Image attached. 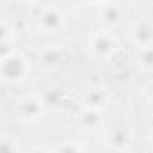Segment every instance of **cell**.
Masks as SVG:
<instances>
[{
  "instance_id": "obj_13",
  "label": "cell",
  "mask_w": 153,
  "mask_h": 153,
  "mask_svg": "<svg viewBox=\"0 0 153 153\" xmlns=\"http://www.w3.org/2000/svg\"><path fill=\"white\" fill-rule=\"evenodd\" d=\"M53 153H85V150L78 141H64V143L57 144Z\"/></svg>"
},
{
  "instance_id": "obj_3",
  "label": "cell",
  "mask_w": 153,
  "mask_h": 153,
  "mask_svg": "<svg viewBox=\"0 0 153 153\" xmlns=\"http://www.w3.org/2000/svg\"><path fill=\"white\" fill-rule=\"evenodd\" d=\"M38 29L45 34H59L66 27V16L64 11L57 5H46L38 14Z\"/></svg>"
},
{
  "instance_id": "obj_1",
  "label": "cell",
  "mask_w": 153,
  "mask_h": 153,
  "mask_svg": "<svg viewBox=\"0 0 153 153\" xmlns=\"http://www.w3.org/2000/svg\"><path fill=\"white\" fill-rule=\"evenodd\" d=\"M30 71V64L25 55L18 52H9L7 55L0 57V80L9 85L22 84Z\"/></svg>"
},
{
  "instance_id": "obj_4",
  "label": "cell",
  "mask_w": 153,
  "mask_h": 153,
  "mask_svg": "<svg viewBox=\"0 0 153 153\" xmlns=\"http://www.w3.org/2000/svg\"><path fill=\"white\" fill-rule=\"evenodd\" d=\"M16 109H18L20 117L23 121H27V123H38L46 114V107H45L39 94H25V96H22L18 100V103H16Z\"/></svg>"
},
{
  "instance_id": "obj_11",
  "label": "cell",
  "mask_w": 153,
  "mask_h": 153,
  "mask_svg": "<svg viewBox=\"0 0 153 153\" xmlns=\"http://www.w3.org/2000/svg\"><path fill=\"white\" fill-rule=\"evenodd\" d=\"M39 96H41V100H43L46 111H50V109H57V107L61 105V102L64 100L62 91L57 89V87H46L45 91L39 93Z\"/></svg>"
},
{
  "instance_id": "obj_8",
  "label": "cell",
  "mask_w": 153,
  "mask_h": 153,
  "mask_svg": "<svg viewBox=\"0 0 153 153\" xmlns=\"http://www.w3.org/2000/svg\"><path fill=\"white\" fill-rule=\"evenodd\" d=\"M130 41L132 45L141 50V48H148L153 45V23L141 20L137 22L132 29H130Z\"/></svg>"
},
{
  "instance_id": "obj_2",
  "label": "cell",
  "mask_w": 153,
  "mask_h": 153,
  "mask_svg": "<svg viewBox=\"0 0 153 153\" xmlns=\"http://www.w3.org/2000/svg\"><path fill=\"white\" fill-rule=\"evenodd\" d=\"M89 53L98 59V61H111L116 53L119 52V39L112 30L103 29V30H96L91 34L89 43H87Z\"/></svg>"
},
{
  "instance_id": "obj_20",
  "label": "cell",
  "mask_w": 153,
  "mask_h": 153,
  "mask_svg": "<svg viewBox=\"0 0 153 153\" xmlns=\"http://www.w3.org/2000/svg\"><path fill=\"white\" fill-rule=\"evenodd\" d=\"M126 153H146V152H143V150H135V148H130Z\"/></svg>"
},
{
  "instance_id": "obj_18",
  "label": "cell",
  "mask_w": 153,
  "mask_h": 153,
  "mask_svg": "<svg viewBox=\"0 0 153 153\" xmlns=\"http://www.w3.org/2000/svg\"><path fill=\"white\" fill-rule=\"evenodd\" d=\"M13 2H16V4H20V5H32V4H36L38 0H13Z\"/></svg>"
},
{
  "instance_id": "obj_17",
  "label": "cell",
  "mask_w": 153,
  "mask_h": 153,
  "mask_svg": "<svg viewBox=\"0 0 153 153\" xmlns=\"http://www.w3.org/2000/svg\"><path fill=\"white\" fill-rule=\"evenodd\" d=\"M87 4H91V5H96V7H102L103 4H107V2H111V0H85Z\"/></svg>"
},
{
  "instance_id": "obj_14",
  "label": "cell",
  "mask_w": 153,
  "mask_h": 153,
  "mask_svg": "<svg viewBox=\"0 0 153 153\" xmlns=\"http://www.w3.org/2000/svg\"><path fill=\"white\" fill-rule=\"evenodd\" d=\"M0 153H18V143L9 135H0Z\"/></svg>"
},
{
  "instance_id": "obj_12",
  "label": "cell",
  "mask_w": 153,
  "mask_h": 153,
  "mask_svg": "<svg viewBox=\"0 0 153 153\" xmlns=\"http://www.w3.org/2000/svg\"><path fill=\"white\" fill-rule=\"evenodd\" d=\"M135 62L143 71H153V45L148 48H141L135 53Z\"/></svg>"
},
{
  "instance_id": "obj_5",
  "label": "cell",
  "mask_w": 153,
  "mask_h": 153,
  "mask_svg": "<svg viewBox=\"0 0 153 153\" xmlns=\"http://www.w3.org/2000/svg\"><path fill=\"white\" fill-rule=\"evenodd\" d=\"M103 146L112 152H128L134 148V137L125 126H112L103 134Z\"/></svg>"
},
{
  "instance_id": "obj_16",
  "label": "cell",
  "mask_w": 153,
  "mask_h": 153,
  "mask_svg": "<svg viewBox=\"0 0 153 153\" xmlns=\"http://www.w3.org/2000/svg\"><path fill=\"white\" fill-rule=\"evenodd\" d=\"M29 153H52L48 148H45V146H36V148H32Z\"/></svg>"
},
{
  "instance_id": "obj_7",
  "label": "cell",
  "mask_w": 153,
  "mask_h": 153,
  "mask_svg": "<svg viewBox=\"0 0 153 153\" xmlns=\"http://www.w3.org/2000/svg\"><path fill=\"white\" fill-rule=\"evenodd\" d=\"M125 16H126V13H125L123 5L117 4V2H112V0L103 4L102 7H98V18L103 23V27L109 29V30L119 27L125 22Z\"/></svg>"
},
{
  "instance_id": "obj_6",
  "label": "cell",
  "mask_w": 153,
  "mask_h": 153,
  "mask_svg": "<svg viewBox=\"0 0 153 153\" xmlns=\"http://www.w3.org/2000/svg\"><path fill=\"white\" fill-rule=\"evenodd\" d=\"M111 103V93L105 85H91L82 94V107L94 109V111H105Z\"/></svg>"
},
{
  "instance_id": "obj_15",
  "label": "cell",
  "mask_w": 153,
  "mask_h": 153,
  "mask_svg": "<svg viewBox=\"0 0 153 153\" xmlns=\"http://www.w3.org/2000/svg\"><path fill=\"white\" fill-rule=\"evenodd\" d=\"M11 38H13V27L5 18L0 16V45L11 43Z\"/></svg>"
},
{
  "instance_id": "obj_19",
  "label": "cell",
  "mask_w": 153,
  "mask_h": 153,
  "mask_svg": "<svg viewBox=\"0 0 153 153\" xmlns=\"http://www.w3.org/2000/svg\"><path fill=\"white\" fill-rule=\"evenodd\" d=\"M148 144L153 148V128L150 130V134H148Z\"/></svg>"
},
{
  "instance_id": "obj_9",
  "label": "cell",
  "mask_w": 153,
  "mask_h": 153,
  "mask_svg": "<svg viewBox=\"0 0 153 153\" xmlns=\"http://www.w3.org/2000/svg\"><path fill=\"white\" fill-rule=\"evenodd\" d=\"M39 62H41V66L46 68V70L61 68V66L66 62V52H64V48L59 46V45L45 46V48L39 52Z\"/></svg>"
},
{
  "instance_id": "obj_10",
  "label": "cell",
  "mask_w": 153,
  "mask_h": 153,
  "mask_svg": "<svg viewBox=\"0 0 153 153\" xmlns=\"http://www.w3.org/2000/svg\"><path fill=\"white\" fill-rule=\"evenodd\" d=\"M76 123L84 130H96L103 123V112L102 111H94V109L82 107L80 112L76 114Z\"/></svg>"
}]
</instances>
